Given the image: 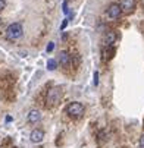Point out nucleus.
<instances>
[{
	"label": "nucleus",
	"instance_id": "nucleus-11",
	"mask_svg": "<svg viewBox=\"0 0 144 148\" xmlns=\"http://www.w3.org/2000/svg\"><path fill=\"white\" fill-rule=\"evenodd\" d=\"M56 68H57V62L54 59H49L47 60V69L49 71H54Z\"/></svg>",
	"mask_w": 144,
	"mask_h": 148
},
{
	"label": "nucleus",
	"instance_id": "nucleus-15",
	"mask_svg": "<svg viewBox=\"0 0 144 148\" xmlns=\"http://www.w3.org/2000/svg\"><path fill=\"white\" fill-rule=\"evenodd\" d=\"M140 147L144 148V135H141V138H140Z\"/></svg>",
	"mask_w": 144,
	"mask_h": 148
},
{
	"label": "nucleus",
	"instance_id": "nucleus-1",
	"mask_svg": "<svg viewBox=\"0 0 144 148\" xmlns=\"http://www.w3.org/2000/svg\"><path fill=\"white\" fill-rule=\"evenodd\" d=\"M6 38L9 40V41H15V40H18V38H21L22 37V34H24V28H22V25H21L19 22H13V24H10L8 28H6Z\"/></svg>",
	"mask_w": 144,
	"mask_h": 148
},
{
	"label": "nucleus",
	"instance_id": "nucleus-5",
	"mask_svg": "<svg viewBox=\"0 0 144 148\" xmlns=\"http://www.w3.org/2000/svg\"><path fill=\"white\" fill-rule=\"evenodd\" d=\"M59 63H60V66H63V68H69L71 63H72L71 54L68 51H60V54H59Z\"/></svg>",
	"mask_w": 144,
	"mask_h": 148
},
{
	"label": "nucleus",
	"instance_id": "nucleus-8",
	"mask_svg": "<svg viewBox=\"0 0 144 148\" xmlns=\"http://www.w3.org/2000/svg\"><path fill=\"white\" fill-rule=\"evenodd\" d=\"M121 8L125 12H131L135 8V0H121Z\"/></svg>",
	"mask_w": 144,
	"mask_h": 148
},
{
	"label": "nucleus",
	"instance_id": "nucleus-16",
	"mask_svg": "<svg viewBox=\"0 0 144 148\" xmlns=\"http://www.w3.org/2000/svg\"><path fill=\"white\" fill-rule=\"evenodd\" d=\"M66 24H68V21H63V24H62V27H60V29H63V28L66 27Z\"/></svg>",
	"mask_w": 144,
	"mask_h": 148
},
{
	"label": "nucleus",
	"instance_id": "nucleus-7",
	"mask_svg": "<svg viewBox=\"0 0 144 148\" xmlns=\"http://www.w3.org/2000/svg\"><path fill=\"white\" fill-rule=\"evenodd\" d=\"M116 38H118V35H116L115 31H107L106 35H105V46H113Z\"/></svg>",
	"mask_w": 144,
	"mask_h": 148
},
{
	"label": "nucleus",
	"instance_id": "nucleus-12",
	"mask_svg": "<svg viewBox=\"0 0 144 148\" xmlns=\"http://www.w3.org/2000/svg\"><path fill=\"white\" fill-rule=\"evenodd\" d=\"M53 49H54V44L53 43H49V46H47V53H50V51H53Z\"/></svg>",
	"mask_w": 144,
	"mask_h": 148
},
{
	"label": "nucleus",
	"instance_id": "nucleus-10",
	"mask_svg": "<svg viewBox=\"0 0 144 148\" xmlns=\"http://www.w3.org/2000/svg\"><path fill=\"white\" fill-rule=\"evenodd\" d=\"M113 53H115L113 46H106L105 51H103V59H105V60H109V59L113 56Z\"/></svg>",
	"mask_w": 144,
	"mask_h": 148
},
{
	"label": "nucleus",
	"instance_id": "nucleus-14",
	"mask_svg": "<svg viewBox=\"0 0 144 148\" xmlns=\"http://www.w3.org/2000/svg\"><path fill=\"white\" fill-rule=\"evenodd\" d=\"M6 8V2H5V0H0V10H3Z\"/></svg>",
	"mask_w": 144,
	"mask_h": 148
},
{
	"label": "nucleus",
	"instance_id": "nucleus-4",
	"mask_svg": "<svg viewBox=\"0 0 144 148\" xmlns=\"http://www.w3.org/2000/svg\"><path fill=\"white\" fill-rule=\"evenodd\" d=\"M121 13H122V8H121V5H118V3H112V5L107 8V16H109L110 19H118V18L121 16Z\"/></svg>",
	"mask_w": 144,
	"mask_h": 148
},
{
	"label": "nucleus",
	"instance_id": "nucleus-6",
	"mask_svg": "<svg viewBox=\"0 0 144 148\" xmlns=\"http://www.w3.org/2000/svg\"><path fill=\"white\" fill-rule=\"evenodd\" d=\"M30 139H31V142H34V144H40L41 141L44 139V132L41 131V129H34V131L30 134Z\"/></svg>",
	"mask_w": 144,
	"mask_h": 148
},
{
	"label": "nucleus",
	"instance_id": "nucleus-2",
	"mask_svg": "<svg viewBox=\"0 0 144 148\" xmlns=\"http://www.w3.org/2000/svg\"><path fill=\"white\" fill-rule=\"evenodd\" d=\"M60 97H62V90L59 87H54L49 91L47 94V106H50V107H53V106H56L59 101H60Z\"/></svg>",
	"mask_w": 144,
	"mask_h": 148
},
{
	"label": "nucleus",
	"instance_id": "nucleus-3",
	"mask_svg": "<svg viewBox=\"0 0 144 148\" xmlns=\"http://www.w3.org/2000/svg\"><path fill=\"white\" fill-rule=\"evenodd\" d=\"M66 113L71 117H79L82 113H84V106H82L81 103H78V101L71 103V104H68V107H66Z\"/></svg>",
	"mask_w": 144,
	"mask_h": 148
},
{
	"label": "nucleus",
	"instance_id": "nucleus-17",
	"mask_svg": "<svg viewBox=\"0 0 144 148\" xmlns=\"http://www.w3.org/2000/svg\"><path fill=\"white\" fill-rule=\"evenodd\" d=\"M0 25H3V19L2 18H0Z\"/></svg>",
	"mask_w": 144,
	"mask_h": 148
},
{
	"label": "nucleus",
	"instance_id": "nucleus-13",
	"mask_svg": "<svg viewBox=\"0 0 144 148\" xmlns=\"http://www.w3.org/2000/svg\"><path fill=\"white\" fill-rule=\"evenodd\" d=\"M99 84V72H94V85Z\"/></svg>",
	"mask_w": 144,
	"mask_h": 148
},
{
	"label": "nucleus",
	"instance_id": "nucleus-9",
	"mask_svg": "<svg viewBox=\"0 0 144 148\" xmlns=\"http://www.w3.org/2000/svg\"><path fill=\"white\" fill-rule=\"evenodd\" d=\"M41 120V113L38 112V110H31L30 113H28V122L30 123H37V122H40Z\"/></svg>",
	"mask_w": 144,
	"mask_h": 148
}]
</instances>
